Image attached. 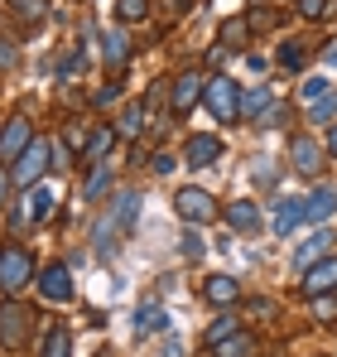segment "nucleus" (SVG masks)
<instances>
[{
    "label": "nucleus",
    "mask_w": 337,
    "mask_h": 357,
    "mask_svg": "<svg viewBox=\"0 0 337 357\" xmlns=\"http://www.w3.org/2000/svg\"><path fill=\"white\" fill-rule=\"evenodd\" d=\"M226 227H231V232H256V227H260V208H256V203H246V198H236V203H226Z\"/></svg>",
    "instance_id": "obj_12"
},
{
    "label": "nucleus",
    "mask_w": 337,
    "mask_h": 357,
    "mask_svg": "<svg viewBox=\"0 0 337 357\" xmlns=\"http://www.w3.org/2000/svg\"><path fill=\"white\" fill-rule=\"evenodd\" d=\"M333 213H337V188H313L304 198V222H323Z\"/></svg>",
    "instance_id": "obj_13"
},
{
    "label": "nucleus",
    "mask_w": 337,
    "mask_h": 357,
    "mask_svg": "<svg viewBox=\"0 0 337 357\" xmlns=\"http://www.w3.org/2000/svg\"><path fill=\"white\" fill-rule=\"evenodd\" d=\"M34 140H39V135H34V126H29L24 116L5 121V130H0V160H5V165H15V160H19Z\"/></svg>",
    "instance_id": "obj_7"
},
{
    "label": "nucleus",
    "mask_w": 337,
    "mask_h": 357,
    "mask_svg": "<svg viewBox=\"0 0 337 357\" xmlns=\"http://www.w3.org/2000/svg\"><path fill=\"white\" fill-rule=\"evenodd\" d=\"M246 34H251V29H246V20H222V49H231V44H236V49H246Z\"/></svg>",
    "instance_id": "obj_27"
},
{
    "label": "nucleus",
    "mask_w": 337,
    "mask_h": 357,
    "mask_svg": "<svg viewBox=\"0 0 337 357\" xmlns=\"http://www.w3.org/2000/svg\"><path fill=\"white\" fill-rule=\"evenodd\" d=\"M203 251H207V246H203V237L188 227V232H183V256H203Z\"/></svg>",
    "instance_id": "obj_34"
},
{
    "label": "nucleus",
    "mask_w": 337,
    "mask_h": 357,
    "mask_svg": "<svg viewBox=\"0 0 337 357\" xmlns=\"http://www.w3.org/2000/svg\"><path fill=\"white\" fill-rule=\"evenodd\" d=\"M116 10H120V20H145L150 15V0H120Z\"/></svg>",
    "instance_id": "obj_32"
},
{
    "label": "nucleus",
    "mask_w": 337,
    "mask_h": 357,
    "mask_svg": "<svg viewBox=\"0 0 337 357\" xmlns=\"http://www.w3.org/2000/svg\"><path fill=\"white\" fill-rule=\"evenodd\" d=\"M313 309H318V319H337V304H333V299H328V295L318 299V304H313Z\"/></svg>",
    "instance_id": "obj_38"
},
{
    "label": "nucleus",
    "mask_w": 337,
    "mask_h": 357,
    "mask_svg": "<svg viewBox=\"0 0 337 357\" xmlns=\"http://www.w3.org/2000/svg\"><path fill=\"white\" fill-rule=\"evenodd\" d=\"M54 160H58L54 169H72V155H68V150H63V145H54Z\"/></svg>",
    "instance_id": "obj_40"
},
{
    "label": "nucleus",
    "mask_w": 337,
    "mask_h": 357,
    "mask_svg": "<svg viewBox=\"0 0 337 357\" xmlns=\"http://www.w3.org/2000/svg\"><path fill=\"white\" fill-rule=\"evenodd\" d=\"M39 10H44L39 0H24V5H19V15H24V20H39Z\"/></svg>",
    "instance_id": "obj_41"
},
{
    "label": "nucleus",
    "mask_w": 337,
    "mask_h": 357,
    "mask_svg": "<svg viewBox=\"0 0 337 357\" xmlns=\"http://www.w3.org/2000/svg\"><path fill=\"white\" fill-rule=\"evenodd\" d=\"M49 160H54V140H34V145L15 160L10 178H15V183H39V174L49 169Z\"/></svg>",
    "instance_id": "obj_5"
},
{
    "label": "nucleus",
    "mask_w": 337,
    "mask_h": 357,
    "mask_svg": "<svg viewBox=\"0 0 337 357\" xmlns=\"http://www.w3.org/2000/svg\"><path fill=\"white\" fill-rule=\"evenodd\" d=\"M289 121V107H275V112H265V126H284Z\"/></svg>",
    "instance_id": "obj_39"
},
{
    "label": "nucleus",
    "mask_w": 337,
    "mask_h": 357,
    "mask_svg": "<svg viewBox=\"0 0 337 357\" xmlns=\"http://www.w3.org/2000/svg\"><path fill=\"white\" fill-rule=\"evenodd\" d=\"M337 290V256H323L318 266H308L304 271V295L308 299H323Z\"/></svg>",
    "instance_id": "obj_9"
},
{
    "label": "nucleus",
    "mask_w": 337,
    "mask_h": 357,
    "mask_svg": "<svg viewBox=\"0 0 337 357\" xmlns=\"http://www.w3.org/2000/svg\"><path fill=\"white\" fill-rule=\"evenodd\" d=\"M299 15L304 20H323L328 15V0H299Z\"/></svg>",
    "instance_id": "obj_33"
},
{
    "label": "nucleus",
    "mask_w": 337,
    "mask_h": 357,
    "mask_svg": "<svg viewBox=\"0 0 337 357\" xmlns=\"http://www.w3.org/2000/svg\"><path fill=\"white\" fill-rule=\"evenodd\" d=\"M270 97H275V87H251V92H241V116H260V112L270 107Z\"/></svg>",
    "instance_id": "obj_25"
},
{
    "label": "nucleus",
    "mask_w": 337,
    "mask_h": 357,
    "mask_svg": "<svg viewBox=\"0 0 337 357\" xmlns=\"http://www.w3.org/2000/svg\"><path fill=\"white\" fill-rule=\"evenodd\" d=\"M203 92H207V77H203V73H178L173 92H168V107H173V116H188V112L203 102Z\"/></svg>",
    "instance_id": "obj_6"
},
{
    "label": "nucleus",
    "mask_w": 337,
    "mask_h": 357,
    "mask_svg": "<svg viewBox=\"0 0 337 357\" xmlns=\"http://www.w3.org/2000/svg\"><path fill=\"white\" fill-rule=\"evenodd\" d=\"M289 165L299 169V174H323V145L313 140V135H294L289 140Z\"/></svg>",
    "instance_id": "obj_8"
},
{
    "label": "nucleus",
    "mask_w": 337,
    "mask_h": 357,
    "mask_svg": "<svg viewBox=\"0 0 337 357\" xmlns=\"http://www.w3.org/2000/svg\"><path fill=\"white\" fill-rule=\"evenodd\" d=\"M308 112H313V126H328V121L337 126V92H328L323 102H313Z\"/></svg>",
    "instance_id": "obj_29"
},
{
    "label": "nucleus",
    "mask_w": 337,
    "mask_h": 357,
    "mask_svg": "<svg viewBox=\"0 0 337 357\" xmlns=\"http://www.w3.org/2000/svg\"><path fill=\"white\" fill-rule=\"evenodd\" d=\"M275 59H280V68L299 73V68H304V44H299V39H289V44H280V54H275Z\"/></svg>",
    "instance_id": "obj_28"
},
{
    "label": "nucleus",
    "mask_w": 337,
    "mask_h": 357,
    "mask_svg": "<svg viewBox=\"0 0 337 357\" xmlns=\"http://www.w3.org/2000/svg\"><path fill=\"white\" fill-rule=\"evenodd\" d=\"M116 97H120V87L107 82V87H97V97H92V102H97V107H107V102H116Z\"/></svg>",
    "instance_id": "obj_35"
},
{
    "label": "nucleus",
    "mask_w": 337,
    "mask_h": 357,
    "mask_svg": "<svg viewBox=\"0 0 337 357\" xmlns=\"http://www.w3.org/2000/svg\"><path fill=\"white\" fill-rule=\"evenodd\" d=\"M203 299H207V304H236V299H241V285H236L231 275H207V280H203Z\"/></svg>",
    "instance_id": "obj_14"
},
{
    "label": "nucleus",
    "mask_w": 337,
    "mask_h": 357,
    "mask_svg": "<svg viewBox=\"0 0 337 357\" xmlns=\"http://www.w3.org/2000/svg\"><path fill=\"white\" fill-rule=\"evenodd\" d=\"M217 160H222V140L217 135H193L188 140V165L203 169V165H217Z\"/></svg>",
    "instance_id": "obj_15"
},
{
    "label": "nucleus",
    "mask_w": 337,
    "mask_h": 357,
    "mask_svg": "<svg viewBox=\"0 0 337 357\" xmlns=\"http://www.w3.org/2000/svg\"><path fill=\"white\" fill-rule=\"evenodd\" d=\"M0 68H5V73L15 68V44H10V39H0Z\"/></svg>",
    "instance_id": "obj_37"
},
{
    "label": "nucleus",
    "mask_w": 337,
    "mask_h": 357,
    "mask_svg": "<svg viewBox=\"0 0 337 357\" xmlns=\"http://www.w3.org/2000/svg\"><path fill=\"white\" fill-rule=\"evenodd\" d=\"M29 319H34V314H29L24 304L5 299V304H0V343H5V348H24V343H29Z\"/></svg>",
    "instance_id": "obj_4"
},
{
    "label": "nucleus",
    "mask_w": 337,
    "mask_h": 357,
    "mask_svg": "<svg viewBox=\"0 0 337 357\" xmlns=\"http://www.w3.org/2000/svg\"><path fill=\"white\" fill-rule=\"evenodd\" d=\"M203 102L212 107V116L217 121H236L241 116V92H236V82L231 77H207V92H203Z\"/></svg>",
    "instance_id": "obj_3"
},
{
    "label": "nucleus",
    "mask_w": 337,
    "mask_h": 357,
    "mask_svg": "<svg viewBox=\"0 0 337 357\" xmlns=\"http://www.w3.org/2000/svg\"><path fill=\"white\" fill-rule=\"evenodd\" d=\"M328 246H333V232H313V237L299 246V256H294V266L299 271H308V266H318L323 256H328Z\"/></svg>",
    "instance_id": "obj_17"
},
{
    "label": "nucleus",
    "mask_w": 337,
    "mask_h": 357,
    "mask_svg": "<svg viewBox=\"0 0 337 357\" xmlns=\"http://www.w3.org/2000/svg\"><path fill=\"white\" fill-rule=\"evenodd\" d=\"M328 145H333V155H337V126H333V140H328Z\"/></svg>",
    "instance_id": "obj_44"
},
{
    "label": "nucleus",
    "mask_w": 337,
    "mask_h": 357,
    "mask_svg": "<svg viewBox=\"0 0 337 357\" xmlns=\"http://www.w3.org/2000/svg\"><path fill=\"white\" fill-rule=\"evenodd\" d=\"M107 183H111V165H92V178L82 183V203H97L107 193Z\"/></svg>",
    "instance_id": "obj_23"
},
{
    "label": "nucleus",
    "mask_w": 337,
    "mask_h": 357,
    "mask_svg": "<svg viewBox=\"0 0 337 357\" xmlns=\"http://www.w3.org/2000/svg\"><path fill=\"white\" fill-rule=\"evenodd\" d=\"M34 285H39V295L49 299V304H68V299H72V275H68V266H44V275H39V280H34Z\"/></svg>",
    "instance_id": "obj_10"
},
{
    "label": "nucleus",
    "mask_w": 337,
    "mask_h": 357,
    "mask_svg": "<svg viewBox=\"0 0 337 357\" xmlns=\"http://www.w3.org/2000/svg\"><path fill=\"white\" fill-rule=\"evenodd\" d=\"M44 357H72V338H68V328H63V324L49 328V338H44Z\"/></svg>",
    "instance_id": "obj_26"
},
{
    "label": "nucleus",
    "mask_w": 337,
    "mask_h": 357,
    "mask_svg": "<svg viewBox=\"0 0 337 357\" xmlns=\"http://www.w3.org/2000/svg\"><path fill=\"white\" fill-rule=\"evenodd\" d=\"M164 328H168V314H164V309L145 304V309L135 314V333H164Z\"/></svg>",
    "instance_id": "obj_22"
},
{
    "label": "nucleus",
    "mask_w": 337,
    "mask_h": 357,
    "mask_svg": "<svg viewBox=\"0 0 337 357\" xmlns=\"http://www.w3.org/2000/svg\"><path fill=\"white\" fill-rule=\"evenodd\" d=\"M212 357H256V338L251 333H231V338H222L212 348Z\"/></svg>",
    "instance_id": "obj_21"
},
{
    "label": "nucleus",
    "mask_w": 337,
    "mask_h": 357,
    "mask_svg": "<svg viewBox=\"0 0 337 357\" xmlns=\"http://www.w3.org/2000/svg\"><path fill=\"white\" fill-rule=\"evenodd\" d=\"M10 183H15V178H10L5 169H0V208H5V193H10Z\"/></svg>",
    "instance_id": "obj_42"
},
{
    "label": "nucleus",
    "mask_w": 337,
    "mask_h": 357,
    "mask_svg": "<svg viewBox=\"0 0 337 357\" xmlns=\"http://www.w3.org/2000/svg\"><path fill=\"white\" fill-rule=\"evenodd\" d=\"M173 213H178L188 227H203V222H212V218H217V203H212V193H203L198 183H188V188H178V193H173Z\"/></svg>",
    "instance_id": "obj_2"
},
{
    "label": "nucleus",
    "mask_w": 337,
    "mask_h": 357,
    "mask_svg": "<svg viewBox=\"0 0 337 357\" xmlns=\"http://www.w3.org/2000/svg\"><path fill=\"white\" fill-rule=\"evenodd\" d=\"M102 59H107L111 73H120V68L130 63V34H125L120 24H111V29L102 34Z\"/></svg>",
    "instance_id": "obj_11"
},
{
    "label": "nucleus",
    "mask_w": 337,
    "mask_h": 357,
    "mask_svg": "<svg viewBox=\"0 0 337 357\" xmlns=\"http://www.w3.org/2000/svg\"><path fill=\"white\" fill-rule=\"evenodd\" d=\"M231 333H241V328H236V319H231V314H222V319L207 328V343L217 348V343H222V338H231Z\"/></svg>",
    "instance_id": "obj_31"
},
{
    "label": "nucleus",
    "mask_w": 337,
    "mask_h": 357,
    "mask_svg": "<svg viewBox=\"0 0 337 357\" xmlns=\"http://www.w3.org/2000/svg\"><path fill=\"white\" fill-rule=\"evenodd\" d=\"M34 280V256L24 251V246H0V290L5 295H15V290H24Z\"/></svg>",
    "instance_id": "obj_1"
},
{
    "label": "nucleus",
    "mask_w": 337,
    "mask_h": 357,
    "mask_svg": "<svg viewBox=\"0 0 337 357\" xmlns=\"http://www.w3.org/2000/svg\"><path fill=\"white\" fill-rule=\"evenodd\" d=\"M116 135H120L116 126H97V130L87 135V150H82V160H87V165H102V160H107V150L116 145Z\"/></svg>",
    "instance_id": "obj_16"
},
{
    "label": "nucleus",
    "mask_w": 337,
    "mask_h": 357,
    "mask_svg": "<svg viewBox=\"0 0 337 357\" xmlns=\"http://www.w3.org/2000/svg\"><path fill=\"white\" fill-rule=\"evenodd\" d=\"M15 5H24V0H15Z\"/></svg>",
    "instance_id": "obj_45"
},
{
    "label": "nucleus",
    "mask_w": 337,
    "mask_h": 357,
    "mask_svg": "<svg viewBox=\"0 0 337 357\" xmlns=\"http://www.w3.org/2000/svg\"><path fill=\"white\" fill-rule=\"evenodd\" d=\"M135 213H140V193H135V188L116 193V208H111V222H116V227H130V222H135Z\"/></svg>",
    "instance_id": "obj_20"
},
{
    "label": "nucleus",
    "mask_w": 337,
    "mask_h": 357,
    "mask_svg": "<svg viewBox=\"0 0 337 357\" xmlns=\"http://www.w3.org/2000/svg\"><path fill=\"white\" fill-rule=\"evenodd\" d=\"M328 63H333V68H337V44H328Z\"/></svg>",
    "instance_id": "obj_43"
},
{
    "label": "nucleus",
    "mask_w": 337,
    "mask_h": 357,
    "mask_svg": "<svg viewBox=\"0 0 337 357\" xmlns=\"http://www.w3.org/2000/svg\"><path fill=\"white\" fill-rule=\"evenodd\" d=\"M328 92H333V87H328V77H308V82H304V87H299V97H304V102H308V107H313V102H323V97H328Z\"/></svg>",
    "instance_id": "obj_30"
},
{
    "label": "nucleus",
    "mask_w": 337,
    "mask_h": 357,
    "mask_svg": "<svg viewBox=\"0 0 337 357\" xmlns=\"http://www.w3.org/2000/svg\"><path fill=\"white\" fill-rule=\"evenodd\" d=\"M304 222V198H280L275 203V232H294Z\"/></svg>",
    "instance_id": "obj_19"
},
{
    "label": "nucleus",
    "mask_w": 337,
    "mask_h": 357,
    "mask_svg": "<svg viewBox=\"0 0 337 357\" xmlns=\"http://www.w3.org/2000/svg\"><path fill=\"white\" fill-rule=\"evenodd\" d=\"M173 165H178V160H173V155H164V150H159V155H155V160H150V169H155V174H168V169H173Z\"/></svg>",
    "instance_id": "obj_36"
},
{
    "label": "nucleus",
    "mask_w": 337,
    "mask_h": 357,
    "mask_svg": "<svg viewBox=\"0 0 337 357\" xmlns=\"http://www.w3.org/2000/svg\"><path fill=\"white\" fill-rule=\"evenodd\" d=\"M24 203H29V208H24L29 222H49V218H54V188H29Z\"/></svg>",
    "instance_id": "obj_18"
},
{
    "label": "nucleus",
    "mask_w": 337,
    "mask_h": 357,
    "mask_svg": "<svg viewBox=\"0 0 337 357\" xmlns=\"http://www.w3.org/2000/svg\"><path fill=\"white\" fill-rule=\"evenodd\" d=\"M116 130H120L125 140H135V135L145 130V102H130V107L120 112V126H116Z\"/></svg>",
    "instance_id": "obj_24"
}]
</instances>
